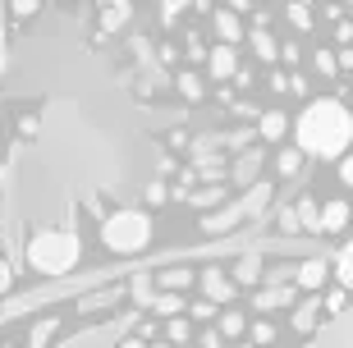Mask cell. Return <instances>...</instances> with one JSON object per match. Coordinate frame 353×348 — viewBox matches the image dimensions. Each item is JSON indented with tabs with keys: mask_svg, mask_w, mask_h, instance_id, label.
<instances>
[{
	"mask_svg": "<svg viewBox=\"0 0 353 348\" xmlns=\"http://www.w3.org/2000/svg\"><path fill=\"white\" fill-rule=\"evenodd\" d=\"M294 138H299V152L312 161H340L353 142V110L340 96H312L294 119Z\"/></svg>",
	"mask_w": 353,
	"mask_h": 348,
	"instance_id": "obj_1",
	"label": "cell"
},
{
	"mask_svg": "<svg viewBox=\"0 0 353 348\" xmlns=\"http://www.w3.org/2000/svg\"><path fill=\"white\" fill-rule=\"evenodd\" d=\"M79 234L74 229H41L28 238V266L41 275H65L79 266Z\"/></svg>",
	"mask_w": 353,
	"mask_h": 348,
	"instance_id": "obj_2",
	"label": "cell"
},
{
	"mask_svg": "<svg viewBox=\"0 0 353 348\" xmlns=\"http://www.w3.org/2000/svg\"><path fill=\"white\" fill-rule=\"evenodd\" d=\"M101 243L110 252H143L152 243V216L147 211H115L101 220Z\"/></svg>",
	"mask_w": 353,
	"mask_h": 348,
	"instance_id": "obj_3",
	"label": "cell"
},
{
	"mask_svg": "<svg viewBox=\"0 0 353 348\" xmlns=\"http://www.w3.org/2000/svg\"><path fill=\"white\" fill-rule=\"evenodd\" d=\"M299 303V284H266L252 294V307L257 311H280V307H294Z\"/></svg>",
	"mask_w": 353,
	"mask_h": 348,
	"instance_id": "obj_4",
	"label": "cell"
},
{
	"mask_svg": "<svg viewBox=\"0 0 353 348\" xmlns=\"http://www.w3.org/2000/svg\"><path fill=\"white\" fill-rule=\"evenodd\" d=\"M197 284H202V294H207L216 307H221V303H234V294H239V284L225 271H216V266H207V271L197 275Z\"/></svg>",
	"mask_w": 353,
	"mask_h": 348,
	"instance_id": "obj_5",
	"label": "cell"
},
{
	"mask_svg": "<svg viewBox=\"0 0 353 348\" xmlns=\"http://www.w3.org/2000/svg\"><path fill=\"white\" fill-rule=\"evenodd\" d=\"M207 69H211V78H216V83H230V78L239 74V55H234V46H230V41L211 46V51H207Z\"/></svg>",
	"mask_w": 353,
	"mask_h": 348,
	"instance_id": "obj_6",
	"label": "cell"
},
{
	"mask_svg": "<svg viewBox=\"0 0 353 348\" xmlns=\"http://www.w3.org/2000/svg\"><path fill=\"white\" fill-rule=\"evenodd\" d=\"M349 220H353L349 197H335V202H326V207H321V234H326V238H335V234L349 229Z\"/></svg>",
	"mask_w": 353,
	"mask_h": 348,
	"instance_id": "obj_7",
	"label": "cell"
},
{
	"mask_svg": "<svg viewBox=\"0 0 353 348\" xmlns=\"http://www.w3.org/2000/svg\"><path fill=\"white\" fill-rule=\"evenodd\" d=\"M330 280V266L321 257H303L299 261V275H294V284L299 289H307V294H321V284Z\"/></svg>",
	"mask_w": 353,
	"mask_h": 348,
	"instance_id": "obj_8",
	"label": "cell"
},
{
	"mask_svg": "<svg viewBox=\"0 0 353 348\" xmlns=\"http://www.w3.org/2000/svg\"><path fill=\"white\" fill-rule=\"evenodd\" d=\"M285 133H289V115L285 110H262V115H257V138L262 142H285Z\"/></svg>",
	"mask_w": 353,
	"mask_h": 348,
	"instance_id": "obj_9",
	"label": "cell"
},
{
	"mask_svg": "<svg viewBox=\"0 0 353 348\" xmlns=\"http://www.w3.org/2000/svg\"><path fill=\"white\" fill-rule=\"evenodd\" d=\"M271 197H275L271 183H266V179H252V183H248V193H243V202H239V211H243V216H262Z\"/></svg>",
	"mask_w": 353,
	"mask_h": 348,
	"instance_id": "obj_10",
	"label": "cell"
},
{
	"mask_svg": "<svg viewBox=\"0 0 353 348\" xmlns=\"http://www.w3.org/2000/svg\"><path fill=\"white\" fill-rule=\"evenodd\" d=\"M266 266H262V252H243V257L234 261V271H230V280L234 284H262Z\"/></svg>",
	"mask_w": 353,
	"mask_h": 348,
	"instance_id": "obj_11",
	"label": "cell"
},
{
	"mask_svg": "<svg viewBox=\"0 0 353 348\" xmlns=\"http://www.w3.org/2000/svg\"><path fill=\"white\" fill-rule=\"evenodd\" d=\"M243 220V211H239V202H230V207H221L216 216H202V234H230Z\"/></svg>",
	"mask_w": 353,
	"mask_h": 348,
	"instance_id": "obj_12",
	"label": "cell"
},
{
	"mask_svg": "<svg viewBox=\"0 0 353 348\" xmlns=\"http://www.w3.org/2000/svg\"><path fill=\"white\" fill-rule=\"evenodd\" d=\"M262 161H266L262 152H243V156L234 161V170H230V179H234L239 188H248V183L257 179V174H262Z\"/></svg>",
	"mask_w": 353,
	"mask_h": 348,
	"instance_id": "obj_13",
	"label": "cell"
},
{
	"mask_svg": "<svg viewBox=\"0 0 353 348\" xmlns=\"http://www.w3.org/2000/svg\"><path fill=\"white\" fill-rule=\"evenodd\" d=\"M183 307H188V298H183V294H170V289L152 294V316H161V321H170V316H183Z\"/></svg>",
	"mask_w": 353,
	"mask_h": 348,
	"instance_id": "obj_14",
	"label": "cell"
},
{
	"mask_svg": "<svg viewBox=\"0 0 353 348\" xmlns=\"http://www.w3.org/2000/svg\"><path fill=\"white\" fill-rule=\"evenodd\" d=\"M303 161H307V156H303L299 147H280V152L271 156V165H275V174H280V179H294V174L303 170Z\"/></svg>",
	"mask_w": 353,
	"mask_h": 348,
	"instance_id": "obj_15",
	"label": "cell"
},
{
	"mask_svg": "<svg viewBox=\"0 0 353 348\" xmlns=\"http://www.w3.org/2000/svg\"><path fill=\"white\" fill-rule=\"evenodd\" d=\"M211 28H216V37L230 41V46H234V41L243 37V23L234 19V10H216V14H211Z\"/></svg>",
	"mask_w": 353,
	"mask_h": 348,
	"instance_id": "obj_16",
	"label": "cell"
},
{
	"mask_svg": "<svg viewBox=\"0 0 353 348\" xmlns=\"http://www.w3.org/2000/svg\"><path fill=\"white\" fill-rule=\"evenodd\" d=\"M174 88H179L183 101H202V96H207V83H202V74H193V69L174 74Z\"/></svg>",
	"mask_w": 353,
	"mask_h": 348,
	"instance_id": "obj_17",
	"label": "cell"
},
{
	"mask_svg": "<svg viewBox=\"0 0 353 348\" xmlns=\"http://www.w3.org/2000/svg\"><path fill=\"white\" fill-rule=\"evenodd\" d=\"M183 202H188V207H197V211L221 207V202H225V188H216V183H211V188H188V193H183Z\"/></svg>",
	"mask_w": 353,
	"mask_h": 348,
	"instance_id": "obj_18",
	"label": "cell"
},
{
	"mask_svg": "<svg viewBox=\"0 0 353 348\" xmlns=\"http://www.w3.org/2000/svg\"><path fill=\"white\" fill-rule=\"evenodd\" d=\"M294 211H299V234H321V207H316L312 197H303Z\"/></svg>",
	"mask_w": 353,
	"mask_h": 348,
	"instance_id": "obj_19",
	"label": "cell"
},
{
	"mask_svg": "<svg viewBox=\"0 0 353 348\" xmlns=\"http://www.w3.org/2000/svg\"><path fill=\"white\" fill-rule=\"evenodd\" d=\"M193 280H197L193 271H183V266H174V271H161L152 284H157V289H170V294H183V289H188Z\"/></svg>",
	"mask_w": 353,
	"mask_h": 348,
	"instance_id": "obj_20",
	"label": "cell"
},
{
	"mask_svg": "<svg viewBox=\"0 0 353 348\" xmlns=\"http://www.w3.org/2000/svg\"><path fill=\"white\" fill-rule=\"evenodd\" d=\"M243 330H248V316H243V311H234V307L221 311V321H216V335L221 339H239Z\"/></svg>",
	"mask_w": 353,
	"mask_h": 348,
	"instance_id": "obj_21",
	"label": "cell"
},
{
	"mask_svg": "<svg viewBox=\"0 0 353 348\" xmlns=\"http://www.w3.org/2000/svg\"><path fill=\"white\" fill-rule=\"evenodd\" d=\"M55 330H60V316H46V321H37L32 330H28V348H46L55 339Z\"/></svg>",
	"mask_w": 353,
	"mask_h": 348,
	"instance_id": "obj_22",
	"label": "cell"
},
{
	"mask_svg": "<svg viewBox=\"0 0 353 348\" xmlns=\"http://www.w3.org/2000/svg\"><path fill=\"white\" fill-rule=\"evenodd\" d=\"M129 0H101V23L105 28H119V23H129Z\"/></svg>",
	"mask_w": 353,
	"mask_h": 348,
	"instance_id": "obj_23",
	"label": "cell"
},
{
	"mask_svg": "<svg viewBox=\"0 0 353 348\" xmlns=\"http://www.w3.org/2000/svg\"><path fill=\"white\" fill-rule=\"evenodd\" d=\"M248 41H252V51H257V60H266V65H275V60H280V46H275L271 32H262V28H257Z\"/></svg>",
	"mask_w": 353,
	"mask_h": 348,
	"instance_id": "obj_24",
	"label": "cell"
},
{
	"mask_svg": "<svg viewBox=\"0 0 353 348\" xmlns=\"http://www.w3.org/2000/svg\"><path fill=\"white\" fill-rule=\"evenodd\" d=\"M316 311H321V298H307V303L294 311V330H312V325H316Z\"/></svg>",
	"mask_w": 353,
	"mask_h": 348,
	"instance_id": "obj_25",
	"label": "cell"
},
{
	"mask_svg": "<svg viewBox=\"0 0 353 348\" xmlns=\"http://www.w3.org/2000/svg\"><path fill=\"white\" fill-rule=\"evenodd\" d=\"M124 289L133 294V303H138V307H152V280H147V275H133Z\"/></svg>",
	"mask_w": 353,
	"mask_h": 348,
	"instance_id": "obj_26",
	"label": "cell"
},
{
	"mask_svg": "<svg viewBox=\"0 0 353 348\" xmlns=\"http://www.w3.org/2000/svg\"><path fill=\"white\" fill-rule=\"evenodd\" d=\"M312 65H316V74H321V78H335V74H340V60H335L326 46H316V51H312Z\"/></svg>",
	"mask_w": 353,
	"mask_h": 348,
	"instance_id": "obj_27",
	"label": "cell"
},
{
	"mask_svg": "<svg viewBox=\"0 0 353 348\" xmlns=\"http://www.w3.org/2000/svg\"><path fill=\"white\" fill-rule=\"evenodd\" d=\"M248 335H252V344H257V348H266V344H275V339H280V335H275V325L266 321V316L248 325Z\"/></svg>",
	"mask_w": 353,
	"mask_h": 348,
	"instance_id": "obj_28",
	"label": "cell"
},
{
	"mask_svg": "<svg viewBox=\"0 0 353 348\" xmlns=\"http://www.w3.org/2000/svg\"><path fill=\"white\" fill-rule=\"evenodd\" d=\"M335 275H340V284H344V289L353 294V243L340 252V261H335Z\"/></svg>",
	"mask_w": 353,
	"mask_h": 348,
	"instance_id": "obj_29",
	"label": "cell"
},
{
	"mask_svg": "<svg viewBox=\"0 0 353 348\" xmlns=\"http://www.w3.org/2000/svg\"><path fill=\"white\" fill-rule=\"evenodd\" d=\"M188 335H193V325L183 321V316H170V321H165V339H174V344H188Z\"/></svg>",
	"mask_w": 353,
	"mask_h": 348,
	"instance_id": "obj_30",
	"label": "cell"
},
{
	"mask_svg": "<svg viewBox=\"0 0 353 348\" xmlns=\"http://www.w3.org/2000/svg\"><path fill=\"white\" fill-rule=\"evenodd\" d=\"M165 202H170V183L152 179V183H147V207H165Z\"/></svg>",
	"mask_w": 353,
	"mask_h": 348,
	"instance_id": "obj_31",
	"label": "cell"
},
{
	"mask_svg": "<svg viewBox=\"0 0 353 348\" xmlns=\"http://www.w3.org/2000/svg\"><path fill=\"white\" fill-rule=\"evenodd\" d=\"M289 23L303 28V32L312 28V14H307V5H303V0H294V5H289Z\"/></svg>",
	"mask_w": 353,
	"mask_h": 348,
	"instance_id": "obj_32",
	"label": "cell"
},
{
	"mask_svg": "<svg viewBox=\"0 0 353 348\" xmlns=\"http://www.w3.org/2000/svg\"><path fill=\"white\" fill-rule=\"evenodd\" d=\"M188 316H193V321H211V316H216V303H211V298H202V303H188Z\"/></svg>",
	"mask_w": 353,
	"mask_h": 348,
	"instance_id": "obj_33",
	"label": "cell"
},
{
	"mask_svg": "<svg viewBox=\"0 0 353 348\" xmlns=\"http://www.w3.org/2000/svg\"><path fill=\"white\" fill-rule=\"evenodd\" d=\"M344 303H349V289H344V284L326 294V311H330V316H340V311H344Z\"/></svg>",
	"mask_w": 353,
	"mask_h": 348,
	"instance_id": "obj_34",
	"label": "cell"
},
{
	"mask_svg": "<svg viewBox=\"0 0 353 348\" xmlns=\"http://www.w3.org/2000/svg\"><path fill=\"white\" fill-rule=\"evenodd\" d=\"M275 220H280V229H285V234H299V211H294V207H280Z\"/></svg>",
	"mask_w": 353,
	"mask_h": 348,
	"instance_id": "obj_35",
	"label": "cell"
},
{
	"mask_svg": "<svg viewBox=\"0 0 353 348\" xmlns=\"http://www.w3.org/2000/svg\"><path fill=\"white\" fill-rule=\"evenodd\" d=\"M340 183H344V188H353V152L340 156Z\"/></svg>",
	"mask_w": 353,
	"mask_h": 348,
	"instance_id": "obj_36",
	"label": "cell"
},
{
	"mask_svg": "<svg viewBox=\"0 0 353 348\" xmlns=\"http://www.w3.org/2000/svg\"><path fill=\"white\" fill-rule=\"evenodd\" d=\"M37 5H41V0H14V14L28 19V14H37Z\"/></svg>",
	"mask_w": 353,
	"mask_h": 348,
	"instance_id": "obj_37",
	"label": "cell"
},
{
	"mask_svg": "<svg viewBox=\"0 0 353 348\" xmlns=\"http://www.w3.org/2000/svg\"><path fill=\"white\" fill-rule=\"evenodd\" d=\"M14 284V275H10V266H5V261H0V294H5V289H10Z\"/></svg>",
	"mask_w": 353,
	"mask_h": 348,
	"instance_id": "obj_38",
	"label": "cell"
},
{
	"mask_svg": "<svg viewBox=\"0 0 353 348\" xmlns=\"http://www.w3.org/2000/svg\"><path fill=\"white\" fill-rule=\"evenodd\" d=\"M202 348H221V335H216V330H207V335H202Z\"/></svg>",
	"mask_w": 353,
	"mask_h": 348,
	"instance_id": "obj_39",
	"label": "cell"
},
{
	"mask_svg": "<svg viewBox=\"0 0 353 348\" xmlns=\"http://www.w3.org/2000/svg\"><path fill=\"white\" fill-rule=\"evenodd\" d=\"M252 0H230V10H248Z\"/></svg>",
	"mask_w": 353,
	"mask_h": 348,
	"instance_id": "obj_40",
	"label": "cell"
},
{
	"mask_svg": "<svg viewBox=\"0 0 353 348\" xmlns=\"http://www.w3.org/2000/svg\"><path fill=\"white\" fill-rule=\"evenodd\" d=\"M0 193H5V170H0Z\"/></svg>",
	"mask_w": 353,
	"mask_h": 348,
	"instance_id": "obj_41",
	"label": "cell"
}]
</instances>
